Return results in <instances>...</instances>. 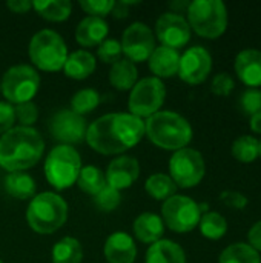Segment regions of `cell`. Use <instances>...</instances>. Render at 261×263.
<instances>
[{"label": "cell", "mask_w": 261, "mask_h": 263, "mask_svg": "<svg viewBox=\"0 0 261 263\" xmlns=\"http://www.w3.org/2000/svg\"><path fill=\"white\" fill-rule=\"evenodd\" d=\"M145 137V120L129 112H111L95 119L85 140L98 154L115 156L134 148Z\"/></svg>", "instance_id": "1"}, {"label": "cell", "mask_w": 261, "mask_h": 263, "mask_svg": "<svg viewBox=\"0 0 261 263\" xmlns=\"http://www.w3.org/2000/svg\"><path fill=\"white\" fill-rule=\"evenodd\" d=\"M45 151L40 133L28 126H14L0 136V166L8 173H20L38 163Z\"/></svg>", "instance_id": "2"}, {"label": "cell", "mask_w": 261, "mask_h": 263, "mask_svg": "<svg viewBox=\"0 0 261 263\" xmlns=\"http://www.w3.org/2000/svg\"><path fill=\"white\" fill-rule=\"evenodd\" d=\"M191 123L174 111H158L145 120V136L165 151H178L192 140Z\"/></svg>", "instance_id": "3"}, {"label": "cell", "mask_w": 261, "mask_h": 263, "mask_svg": "<svg viewBox=\"0 0 261 263\" xmlns=\"http://www.w3.org/2000/svg\"><path fill=\"white\" fill-rule=\"evenodd\" d=\"M68 219L66 200L52 191L35 194L26 210V222L38 234H52L58 231Z\"/></svg>", "instance_id": "4"}, {"label": "cell", "mask_w": 261, "mask_h": 263, "mask_svg": "<svg viewBox=\"0 0 261 263\" xmlns=\"http://www.w3.org/2000/svg\"><path fill=\"white\" fill-rule=\"evenodd\" d=\"M186 12L191 29L200 37L218 39L228 28V9L222 0H194Z\"/></svg>", "instance_id": "5"}, {"label": "cell", "mask_w": 261, "mask_h": 263, "mask_svg": "<svg viewBox=\"0 0 261 263\" xmlns=\"http://www.w3.org/2000/svg\"><path fill=\"white\" fill-rule=\"evenodd\" d=\"M29 59L42 71L57 72L63 69L68 59V46L63 37L52 29H40L29 42Z\"/></svg>", "instance_id": "6"}, {"label": "cell", "mask_w": 261, "mask_h": 263, "mask_svg": "<svg viewBox=\"0 0 261 263\" xmlns=\"http://www.w3.org/2000/svg\"><path fill=\"white\" fill-rule=\"evenodd\" d=\"M43 170L48 183L63 191L77 182L82 170V157L74 146L57 145L46 156Z\"/></svg>", "instance_id": "7"}, {"label": "cell", "mask_w": 261, "mask_h": 263, "mask_svg": "<svg viewBox=\"0 0 261 263\" xmlns=\"http://www.w3.org/2000/svg\"><path fill=\"white\" fill-rule=\"evenodd\" d=\"M40 88V76L29 65H14L2 77L0 91L8 103L32 102Z\"/></svg>", "instance_id": "8"}, {"label": "cell", "mask_w": 261, "mask_h": 263, "mask_svg": "<svg viewBox=\"0 0 261 263\" xmlns=\"http://www.w3.org/2000/svg\"><path fill=\"white\" fill-rule=\"evenodd\" d=\"M166 99V86L157 77H145L131 89L128 108L129 114L138 119H148L160 111Z\"/></svg>", "instance_id": "9"}, {"label": "cell", "mask_w": 261, "mask_h": 263, "mask_svg": "<svg viewBox=\"0 0 261 263\" xmlns=\"http://www.w3.org/2000/svg\"><path fill=\"white\" fill-rule=\"evenodd\" d=\"M202 211L198 203L188 197L175 194L163 202L162 206V220L174 233H191L200 223Z\"/></svg>", "instance_id": "10"}, {"label": "cell", "mask_w": 261, "mask_h": 263, "mask_svg": "<svg viewBox=\"0 0 261 263\" xmlns=\"http://www.w3.org/2000/svg\"><path fill=\"white\" fill-rule=\"evenodd\" d=\"M206 174V163L197 149L183 148L172 154L169 160V177L177 188H194Z\"/></svg>", "instance_id": "11"}, {"label": "cell", "mask_w": 261, "mask_h": 263, "mask_svg": "<svg viewBox=\"0 0 261 263\" xmlns=\"http://www.w3.org/2000/svg\"><path fill=\"white\" fill-rule=\"evenodd\" d=\"M122 54L131 62H145L155 49V35L143 22L131 23L122 34Z\"/></svg>", "instance_id": "12"}, {"label": "cell", "mask_w": 261, "mask_h": 263, "mask_svg": "<svg viewBox=\"0 0 261 263\" xmlns=\"http://www.w3.org/2000/svg\"><path fill=\"white\" fill-rule=\"evenodd\" d=\"M86 129L85 117L71 109H58L49 120V131L62 145L72 146L74 143H82L86 137Z\"/></svg>", "instance_id": "13"}, {"label": "cell", "mask_w": 261, "mask_h": 263, "mask_svg": "<svg viewBox=\"0 0 261 263\" xmlns=\"http://www.w3.org/2000/svg\"><path fill=\"white\" fill-rule=\"evenodd\" d=\"M155 37L162 46L178 49L191 40V26L182 14L165 12L155 22Z\"/></svg>", "instance_id": "14"}, {"label": "cell", "mask_w": 261, "mask_h": 263, "mask_svg": "<svg viewBox=\"0 0 261 263\" xmlns=\"http://www.w3.org/2000/svg\"><path fill=\"white\" fill-rule=\"evenodd\" d=\"M212 69V57L203 46H192L180 55L178 77L189 85L203 83Z\"/></svg>", "instance_id": "15"}, {"label": "cell", "mask_w": 261, "mask_h": 263, "mask_svg": "<svg viewBox=\"0 0 261 263\" xmlns=\"http://www.w3.org/2000/svg\"><path fill=\"white\" fill-rule=\"evenodd\" d=\"M140 176V163L132 156H118L115 157L105 173L106 185L122 191L131 188Z\"/></svg>", "instance_id": "16"}, {"label": "cell", "mask_w": 261, "mask_h": 263, "mask_svg": "<svg viewBox=\"0 0 261 263\" xmlns=\"http://www.w3.org/2000/svg\"><path fill=\"white\" fill-rule=\"evenodd\" d=\"M234 69L237 77L249 88L261 86V51L255 48L243 49L237 54Z\"/></svg>", "instance_id": "17"}, {"label": "cell", "mask_w": 261, "mask_h": 263, "mask_svg": "<svg viewBox=\"0 0 261 263\" xmlns=\"http://www.w3.org/2000/svg\"><path fill=\"white\" fill-rule=\"evenodd\" d=\"M103 253L108 263H134L137 247L132 236L125 231H115L106 239Z\"/></svg>", "instance_id": "18"}, {"label": "cell", "mask_w": 261, "mask_h": 263, "mask_svg": "<svg viewBox=\"0 0 261 263\" xmlns=\"http://www.w3.org/2000/svg\"><path fill=\"white\" fill-rule=\"evenodd\" d=\"M109 32V26L105 18L88 15L75 28V40L78 45L85 48L98 46L103 40H106Z\"/></svg>", "instance_id": "19"}, {"label": "cell", "mask_w": 261, "mask_h": 263, "mask_svg": "<svg viewBox=\"0 0 261 263\" xmlns=\"http://www.w3.org/2000/svg\"><path fill=\"white\" fill-rule=\"evenodd\" d=\"M149 60V69L152 71L154 77L157 79H169L178 74V65H180V54L177 49L168 48V46H155L154 52L151 54Z\"/></svg>", "instance_id": "20"}, {"label": "cell", "mask_w": 261, "mask_h": 263, "mask_svg": "<svg viewBox=\"0 0 261 263\" xmlns=\"http://www.w3.org/2000/svg\"><path fill=\"white\" fill-rule=\"evenodd\" d=\"M132 233L137 240L142 243L152 245L163 239L165 234V223L160 216L154 213H143L140 214L132 225Z\"/></svg>", "instance_id": "21"}, {"label": "cell", "mask_w": 261, "mask_h": 263, "mask_svg": "<svg viewBox=\"0 0 261 263\" xmlns=\"http://www.w3.org/2000/svg\"><path fill=\"white\" fill-rule=\"evenodd\" d=\"M145 263H188L183 248L168 239H162L152 243L148 251Z\"/></svg>", "instance_id": "22"}, {"label": "cell", "mask_w": 261, "mask_h": 263, "mask_svg": "<svg viewBox=\"0 0 261 263\" xmlns=\"http://www.w3.org/2000/svg\"><path fill=\"white\" fill-rule=\"evenodd\" d=\"M95 66H97L95 57L89 51L80 49V51H74V52L68 54L63 71H65L66 77H69V79L85 80L95 71Z\"/></svg>", "instance_id": "23"}, {"label": "cell", "mask_w": 261, "mask_h": 263, "mask_svg": "<svg viewBox=\"0 0 261 263\" xmlns=\"http://www.w3.org/2000/svg\"><path fill=\"white\" fill-rule=\"evenodd\" d=\"M109 83L118 91L132 89L134 85L138 82V69L137 65L128 59H120L112 63L109 69Z\"/></svg>", "instance_id": "24"}, {"label": "cell", "mask_w": 261, "mask_h": 263, "mask_svg": "<svg viewBox=\"0 0 261 263\" xmlns=\"http://www.w3.org/2000/svg\"><path fill=\"white\" fill-rule=\"evenodd\" d=\"M5 190L11 197L17 200H29L35 196V182L29 174L23 171L9 173L5 177Z\"/></svg>", "instance_id": "25"}, {"label": "cell", "mask_w": 261, "mask_h": 263, "mask_svg": "<svg viewBox=\"0 0 261 263\" xmlns=\"http://www.w3.org/2000/svg\"><path fill=\"white\" fill-rule=\"evenodd\" d=\"M32 9L49 22H63L71 15L72 3L69 0H34Z\"/></svg>", "instance_id": "26"}, {"label": "cell", "mask_w": 261, "mask_h": 263, "mask_svg": "<svg viewBox=\"0 0 261 263\" xmlns=\"http://www.w3.org/2000/svg\"><path fill=\"white\" fill-rule=\"evenodd\" d=\"M51 259L52 263H82V243L75 237H63L54 245Z\"/></svg>", "instance_id": "27"}, {"label": "cell", "mask_w": 261, "mask_h": 263, "mask_svg": "<svg viewBox=\"0 0 261 263\" xmlns=\"http://www.w3.org/2000/svg\"><path fill=\"white\" fill-rule=\"evenodd\" d=\"M198 228L203 237L209 240H220L228 233V220L217 211H206L202 214Z\"/></svg>", "instance_id": "28"}, {"label": "cell", "mask_w": 261, "mask_h": 263, "mask_svg": "<svg viewBox=\"0 0 261 263\" xmlns=\"http://www.w3.org/2000/svg\"><path fill=\"white\" fill-rule=\"evenodd\" d=\"M218 263H261V257L249 243L237 242L222 251Z\"/></svg>", "instance_id": "29"}, {"label": "cell", "mask_w": 261, "mask_h": 263, "mask_svg": "<svg viewBox=\"0 0 261 263\" xmlns=\"http://www.w3.org/2000/svg\"><path fill=\"white\" fill-rule=\"evenodd\" d=\"M145 190L152 199L165 202L169 197L175 196L177 185L174 183V180L168 174L157 173V174H152L148 177V180L145 183Z\"/></svg>", "instance_id": "30"}, {"label": "cell", "mask_w": 261, "mask_h": 263, "mask_svg": "<svg viewBox=\"0 0 261 263\" xmlns=\"http://www.w3.org/2000/svg\"><path fill=\"white\" fill-rule=\"evenodd\" d=\"M232 156L240 163H252L260 157V140L254 136H240L232 143Z\"/></svg>", "instance_id": "31"}, {"label": "cell", "mask_w": 261, "mask_h": 263, "mask_svg": "<svg viewBox=\"0 0 261 263\" xmlns=\"http://www.w3.org/2000/svg\"><path fill=\"white\" fill-rule=\"evenodd\" d=\"M75 183L78 185V188L83 193L95 196L106 186V177L100 168H97L94 165H88V166H82Z\"/></svg>", "instance_id": "32"}, {"label": "cell", "mask_w": 261, "mask_h": 263, "mask_svg": "<svg viewBox=\"0 0 261 263\" xmlns=\"http://www.w3.org/2000/svg\"><path fill=\"white\" fill-rule=\"evenodd\" d=\"M98 105H100V94L92 88H83L72 96L69 109L85 117V114L92 112Z\"/></svg>", "instance_id": "33"}, {"label": "cell", "mask_w": 261, "mask_h": 263, "mask_svg": "<svg viewBox=\"0 0 261 263\" xmlns=\"http://www.w3.org/2000/svg\"><path fill=\"white\" fill-rule=\"evenodd\" d=\"M94 202L98 210H102L105 213H111L118 208V205L122 202V196H120V191L106 185L100 193H97L94 196Z\"/></svg>", "instance_id": "34"}, {"label": "cell", "mask_w": 261, "mask_h": 263, "mask_svg": "<svg viewBox=\"0 0 261 263\" xmlns=\"http://www.w3.org/2000/svg\"><path fill=\"white\" fill-rule=\"evenodd\" d=\"M238 106L240 111H243V114L252 117L255 114L261 112V89L255 88H248L238 100Z\"/></svg>", "instance_id": "35"}, {"label": "cell", "mask_w": 261, "mask_h": 263, "mask_svg": "<svg viewBox=\"0 0 261 263\" xmlns=\"http://www.w3.org/2000/svg\"><path fill=\"white\" fill-rule=\"evenodd\" d=\"M97 57L103 63H115L117 60L122 59V46L120 42L115 39H106L98 45L97 49Z\"/></svg>", "instance_id": "36"}, {"label": "cell", "mask_w": 261, "mask_h": 263, "mask_svg": "<svg viewBox=\"0 0 261 263\" xmlns=\"http://www.w3.org/2000/svg\"><path fill=\"white\" fill-rule=\"evenodd\" d=\"M14 112H15V120H18L20 126L32 128V125L38 119V106L34 102H26V103L15 105Z\"/></svg>", "instance_id": "37"}, {"label": "cell", "mask_w": 261, "mask_h": 263, "mask_svg": "<svg viewBox=\"0 0 261 263\" xmlns=\"http://www.w3.org/2000/svg\"><path fill=\"white\" fill-rule=\"evenodd\" d=\"M115 2L114 0H82L80 6L85 12L92 17H105L112 12Z\"/></svg>", "instance_id": "38"}, {"label": "cell", "mask_w": 261, "mask_h": 263, "mask_svg": "<svg viewBox=\"0 0 261 263\" xmlns=\"http://www.w3.org/2000/svg\"><path fill=\"white\" fill-rule=\"evenodd\" d=\"M234 88H235V82H234V79L228 72L217 74L212 79V83H211V91L215 96H220V97L229 96L234 91Z\"/></svg>", "instance_id": "39"}, {"label": "cell", "mask_w": 261, "mask_h": 263, "mask_svg": "<svg viewBox=\"0 0 261 263\" xmlns=\"http://www.w3.org/2000/svg\"><path fill=\"white\" fill-rule=\"evenodd\" d=\"M220 200L232 210H245L249 203L248 197L240 191H223L220 194Z\"/></svg>", "instance_id": "40"}, {"label": "cell", "mask_w": 261, "mask_h": 263, "mask_svg": "<svg viewBox=\"0 0 261 263\" xmlns=\"http://www.w3.org/2000/svg\"><path fill=\"white\" fill-rule=\"evenodd\" d=\"M15 112L14 106L8 102H0V136L14 128Z\"/></svg>", "instance_id": "41"}, {"label": "cell", "mask_w": 261, "mask_h": 263, "mask_svg": "<svg viewBox=\"0 0 261 263\" xmlns=\"http://www.w3.org/2000/svg\"><path fill=\"white\" fill-rule=\"evenodd\" d=\"M248 240L249 245L255 250V251H261V220H258L257 223H254L248 233Z\"/></svg>", "instance_id": "42"}, {"label": "cell", "mask_w": 261, "mask_h": 263, "mask_svg": "<svg viewBox=\"0 0 261 263\" xmlns=\"http://www.w3.org/2000/svg\"><path fill=\"white\" fill-rule=\"evenodd\" d=\"M6 6L9 8L11 12L25 14L29 9H32V2H29V0H8L6 2Z\"/></svg>", "instance_id": "43"}, {"label": "cell", "mask_w": 261, "mask_h": 263, "mask_svg": "<svg viewBox=\"0 0 261 263\" xmlns=\"http://www.w3.org/2000/svg\"><path fill=\"white\" fill-rule=\"evenodd\" d=\"M137 2H118V3H115L114 5V9H112V12L111 14H114L115 17H118V18H122V17H126L128 15V6L129 5H135Z\"/></svg>", "instance_id": "44"}, {"label": "cell", "mask_w": 261, "mask_h": 263, "mask_svg": "<svg viewBox=\"0 0 261 263\" xmlns=\"http://www.w3.org/2000/svg\"><path fill=\"white\" fill-rule=\"evenodd\" d=\"M249 128L255 134H261V112L260 114L252 116V117H249Z\"/></svg>", "instance_id": "45"}, {"label": "cell", "mask_w": 261, "mask_h": 263, "mask_svg": "<svg viewBox=\"0 0 261 263\" xmlns=\"http://www.w3.org/2000/svg\"><path fill=\"white\" fill-rule=\"evenodd\" d=\"M260 157H261V140H260Z\"/></svg>", "instance_id": "46"}, {"label": "cell", "mask_w": 261, "mask_h": 263, "mask_svg": "<svg viewBox=\"0 0 261 263\" xmlns=\"http://www.w3.org/2000/svg\"><path fill=\"white\" fill-rule=\"evenodd\" d=\"M0 263H3V262H2V259H0Z\"/></svg>", "instance_id": "47"}]
</instances>
